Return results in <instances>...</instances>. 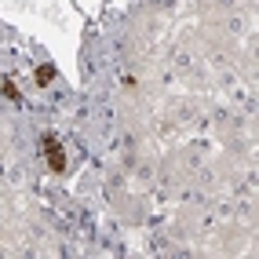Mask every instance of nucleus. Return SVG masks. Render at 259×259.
Wrapping results in <instances>:
<instances>
[{"label":"nucleus","instance_id":"2","mask_svg":"<svg viewBox=\"0 0 259 259\" xmlns=\"http://www.w3.org/2000/svg\"><path fill=\"white\" fill-rule=\"evenodd\" d=\"M51 80H55V66H51V62H44L40 70H37V84H51Z\"/></svg>","mask_w":259,"mask_h":259},{"label":"nucleus","instance_id":"1","mask_svg":"<svg viewBox=\"0 0 259 259\" xmlns=\"http://www.w3.org/2000/svg\"><path fill=\"white\" fill-rule=\"evenodd\" d=\"M40 150H44L48 168L55 171V176H62V171H66V153H62V143L55 139V135H44V139H40Z\"/></svg>","mask_w":259,"mask_h":259},{"label":"nucleus","instance_id":"3","mask_svg":"<svg viewBox=\"0 0 259 259\" xmlns=\"http://www.w3.org/2000/svg\"><path fill=\"white\" fill-rule=\"evenodd\" d=\"M0 92H4V95H8L11 102H22V95H19V88H15V84H11V80H4V84H0Z\"/></svg>","mask_w":259,"mask_h":259}]
</instances>
